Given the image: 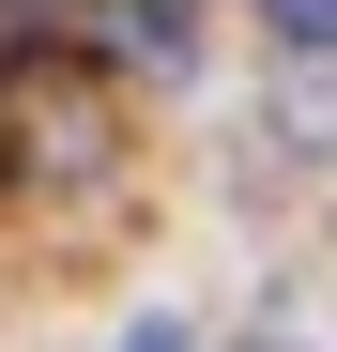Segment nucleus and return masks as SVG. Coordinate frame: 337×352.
Returning <instances> with one entry per match:
<instances>
[{
	"mask_svg": "<svg viewBox=\"0 0 337 352\" xmlns=\"http://www.w3.org/2000/svg\"><path fill=\"white\" fill-rule=\"evenodd\" d=\"M77 16H92V0H0V31H16V46H62Z\"/></svg>",
	"mask_w": 337,
	"mask_h": 352,
	"instance_id": "obj_1",
	"label": "nucleus"
},
{
	"mask_svg": "<svg viewBox=\"0 0 337 352\" xmlns=\"http://www.w3.org/2000/svg\"><path fill=\"white\" fill-rule=\"evenodd\" d=\"M261 16H276V46H307V62L337 46V0H261Z\"/></svg>",
	"mask_w": 337,
	"mask_h": 352,
	"instance_id": "obj_2",
	"label": "nucleus"
},
{
	"mask_svg": "<svg viewBox=\"0 0 337 352\" xmlns=\"http://www.w3.org/2000/svg\"><path fill=\"white\" fill-rule=\"evenodd\" d=\"M123 352H199V322H168V307H153V322H123Z\"/></svg>",
	"mask_w": 337,
	"mask_h": 352,
	"instance_id": "obj_3",
	"label": "nucleus"
}]
</instances>
